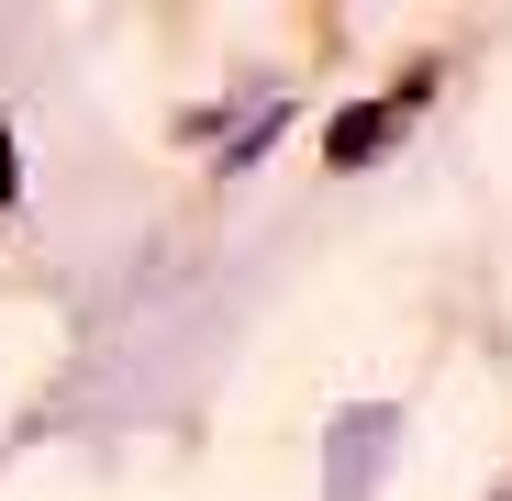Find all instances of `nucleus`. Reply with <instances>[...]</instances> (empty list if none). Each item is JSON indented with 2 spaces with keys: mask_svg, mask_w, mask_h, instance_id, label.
I'll list each match as a JSON object with an SVG mask.
<instances>
[{
  "mask_svg": "<svg viewBox=\"0 0 512 501\" xmlns=\"http://www.w3.org/2000/svg\"><path fill=\"white\" fill-rule=\"evenodd\" d=\"M390 435H401V412H390V401H379V412H357V424H334V479H323V501H368V490H379Z\"/></svg>",
  "mask_w": 512,
  "mask_h": 501,
  "instance_id": "nucleus-1",
  "label": "nucleus"
},
{
  "mask_svg": "<svg viewBox=\"0 0 512 501\" xmlns=\"http://www.w3.org/2000/svg\"><path fill=\"white\" fill-rule=\"evenodd\" d=\"M401 134V101H379V112H346V123H334V167H357V156H379Z\"/></svg>",
  "mask_w": 512,
  "mask_h": 501,
  "instance_id": "nucleus-2",
  "label": "nucleus"
},
{
  "mask_svg": "<svg viewBox=\"0 0 512 501\" xmlns=\"http://www.w3.org/2000/svg\"><path fill=\"white\" fill-rule=\"evenodd\" d=\"M0 201H12V134H0Z\"/></svg>",
  "mask_w": 512,
  "mask_h": 501,
  "instance_id": "nucleus-3",
  "label": "nucleus"
}]
</instances>
